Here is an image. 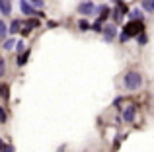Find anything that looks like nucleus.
Here are the masks:
<instances>
[{"label": "nucleus", "instance_id": "obj_6", "mask_svg": "<svg viewBox=\"0 0 154 152\" xmlns=\"http://www.w3.org/2000/svg\"><path fill=\"white\" fill-rule=\"evenodd\" d=\"M135 111H137L135 105H129L127 109L123 111V119H125L127 123H133V119H135Z\"/></svg>", "mask_w": 154, "mask_h": 152}, {"label": "nucleus", "instance_id": "obj_3", "mask_svg": "<svg viewBox=\"0 0 154 152\" xmlns=\"http://www.w3.org/2000/svg\"><path fill=\"white\" fill-rule=\"evenodd\" d=\"M102 31H103V39L105 41H111V39L115 37V33H117L115 26H111V23H105V26L102 27Z\"/></svg>", "mask_w": 154, "mask_h": 152}, {"label": "nucleus", "instance_id": "obj_15", "mask_svg": "<svg viewBox=\"0 0 154 152\" xmlns=\"http://www.w3.org/2000/svg\"><path fill=\"white\" fill-rule=\"evenodd\" d=\"M16 45V41H14V39H6V41H4V49H6V51H12V47H14Z\"/></svg>", "mask_w": 154, "mask_h": 152}, {"label": "nucleus", "instance_id": "obj_13", "mask_svg": "<svg viewBox=\"0 0 154 152\" xmlns=\"http://www.w3.org/2000/svg\"><path fill=\"white\" fill-rule=\"evenodd\" d=\"M6 33H8V27H6V23L0 20V41H4V39H6Z\"/></svg>", "mask_w": 154, "mask_h": 152}, {"label": "nucleus", "instance_id": "obj_4", "mask_svg": "<svg viewBox=\"0 0 154 152\" xmlns=\"http://www.w3.org/2000/svg\"><path fill=\"white\" fill-rule=\"evenodd\" d=\"M94 10H96V6L92 2H82L78 6V14H82V16H92V14H94Z\"/></svg>", "mask_w": 154, "mask_h": 152}, {"label": "nucleus", "instance_id": "obj_5", "mask_svg": "<svg viewBox=\"0 0 154 152\" xmlns=\"http://www.w3.org/2000/svg\"><path fill=\"white\" fill-rule=\"evenodd\" d=\"M20 8H22V12L26 16H41L39 12L33 10V6H31V4H27V0H20Z\"/></svg>", "mask_w": 154, "mask_h": 152}, {"label": "nucleus", "instance_id": "obj_17", "mask_svg": "<svg viewBox=\"0 0 154 152\" xmlns=\"http://www.w3.org/2000/svg\"><path fill=\"white\" fill-rule=\"evenodd\" d=\"M4 72H6V62H4V59L0 57V76H4Z\"/></svg>", "mask_w": 154, "mask_h": 152}, {"label": "nucleus", "instance_id": "obj_24", "mask_svg": "<svg viewBox=\"0 0 154 152\" xmlns=\"http://www.w3.org/2000/svg\"><path fill=\"white\" fill-rule=\"evenodd\" d=\"M139 43H140V45L146 43V35H144V33H139Z\"/></svg>", "mask_w": 154, "mask_h": 152}, {"label": "nucleus", "instance_id": "obj_28", "mask_svg": "<svg viewBox=\"0 0 154 152\" xmlns=\"http://www.w3.org/2000/svg\"><path fill=\"white\" fill-rule=\"evenodd\" d=\"M115 2H117V4H119V2H121V0H115Z\"/></svg>", "mask_w": 154, "mask_h": 152}, {"label": "nucleus", "instance_id": "obj_16", "mask_svg": "<svg viewBox=\"0 0 154 152\" xmlns=\"http://www.w3.org/2000/svg\"><path fill=\"white\" fill-rule=\"evenodd\" d=\"M78 27H80V29H82V31H88V29H90V23H88V22H86V20H80V23H78Z\"/></svg>", "mask_w": 154, "mask_h": 152}, {"label": "nucleus", "instance_id": "obj_19", "mask_svg": "<svg viewBox=\"0 0 154 152\" xmlns=\"http://www.w3.org/2000/svg\"><path fill=\"white\" fill-rule=\"evenodd\" d=\"M27 26L33 29V27H37V26H39V22H37V20H27Z\"/></svg>", "mask_w": 154, "mask_h": 152}, {"label": "nucleus", "instance_id": "obj_1", "mask_svg": "<svg viewBox=\"0 0 154 152\" xmlns=\"http://www.w3.org/2000/svg\"><path fill=\"white\" fill-rule=\"evenodd\" d=\"M140 86H143V76L139 72L131 70V72L125 74V88H127V90H139Z\"/></svg>", "mask_w": 154, "mask_h": 152}, {"label": "nucleus", "instance_id": "obj_2", "mask_svg": "<svg viewBox=\"0 0 154 152\" xmlns=\"http://www.w3.org/2000/svg\"><path fill=\"white\" fill-rule=\"evenodd\" d=\"M143 29H144V26H143V22L140 20H133L131 23H127L125 26V29H123V33L127 35V37H135V35H139V33H143Z\"/></svg>", "mask_w": 154, "mask_h": 152}, {"label": "nucleus", "instance_id": "obj_12", "mask_svg": "<svg viewBox=\"0 0 154 152\" xmlns=\"http://www.w3.org/2000/svg\"><path fill=\"white\" fill-rule=\"evenodd\" d=\"M27 59H29V51H23L22 55H20V59H18V65L20 66H23L27 62Z\"/></svg>", "mask_w": 154, "mask_h": 152}, {"label": "nucleus", "instance_id": "obj_23", "mask_svg": "<svg viewBox=\"0 0 154 152\" xmlns=\"http://www.w3.org/2000/svg\"><path fill=\"white\" fill-rule=\"evenodd\" d=\"M92 29H94V31H102V22L98 20V22L94 23V27H92Z\"/></svg>", "mask_w": 154, "mask_h": 152}, {"label": "nucleus", "instance_id": "obj_27", "mask_svg": "<svg viewBox=\"0 0 154 152\" xmlns=\"http://www.w3.org/2000/svg\"><path fill=\"white\" fill-rule=\"evenodd\" d=\"M150 8H152V10H154V0H150Z\"/></svg>", "mask_w": 154, "mask_h": 152}, {"label": "nucleus", "instance_id": "obj_9", "mask_svg": "<svg viewBox=\"0 0 154 152\" xmlns=\"http://www.w3.org/2000/svg\"><path fill=\"white\" fill-rule=\"evenodd\" d=\"M129 18L131 20H140V22H143V12H140V8H133V10L129 12Z\"/></svg>", "mask_w": 154, "mask_h": 152}, {"label": "nucleus", "instance_id": "obj_18", "mask_svg": "<svg viewBox=\"0 0 154 152\" xmlns=\"http://www.w3.org/2000/svg\"><path fill=\"white\" fill-rule=\"evenodd\" d=\"M0 152H14V146H10V144H2Z\"/></svg>", "mask_w": 154, "mask_h": 152}, {"label": "nucleus", "instance_id": "obj_7", "mask_svg": "<svg viewBox=\"0 0 154 152\" xmlns=\"http://www.w3.org/2000/svg\"><path fill=\"white\" fill-rule=\"evenodd\" d=\"M123 16H127V6H125L123 2H119V6L115 8V20H117V22H121Z\"/></svg>", "mask_w": 154, "mask_h": 152}, {"label": "nucleus", "instance_id": "obj_25", "mask_svg": "<svg viewBox=\"0 0 154 152\" xmlns=\"http://www.w3.org/2000/svg\"><path fill=\"white\" fill-rule=\"evenodd\" d=\"M29 33H31V27H29V26H26V27L22 29V35H29Z\"/></svg>", "mask_w": 154, "mask_h": 152}, {"label": "nucleus", "instance_id": "obj_22", "mask_svg": "<svg viewBox=\"0 0 154 152\" xmlns=\"http://www.w3.org/2000/svg\"><path fill=\"white\" fill-rule=\"evenodd\" d=\"M29 2L33 4L35 8H41V6H43V0H29Z\"/></svg>", "mask_w": 154, "mask_h": 152}, {"label": "nucleus", "instance_id": "obj_8", "mask_svg": "<svg viewBox=\"0 0 154 152\" xmlns=\"http://www.w3.org/2000/svg\"><path fill=\"white\" fill-rule=\"evenodd\" d=\"M0 12H2L4 16H10V12H12L10 0H0Z\"/></svg>", "mask_w": 154, "mask_h": 152}, {"label": "nucleus", "instance_id": "obj_20", "mask_svg": "<svg viewBox=\"0 0 154 152\" xmlns=\"http://www.w3.org/2000/svg\"><path fill=\"white\" fill-rule=\"evenodd\" d=\"M16 45H18L16 49H18V53H20V55H22L23 51H26V47H23V43H22V41H20V43H16Z\"/></svg>", "mask_w": 154, "mask_h": 152}, {"label": "nucleus", "instance_id": "obj_21", "mask_svg": "<svg viewBox=\"0 0 154 152\" xmlns=\"http://www.w3.org/2000/svg\"><path fill=\"white\" fill-rule=\"evenodd\" d=\"M143 8H144V10H148V12H152V8H150V0H144V2H143Z\"/></svg>", "mask_w": 154, "mask_h": 152}, {"label": "nucleus", "instance_id": "obj_10", "mask_svg": "<svg viewBox=\"0 0 154 152\" xmlns=\"http://www.w3.org/2000/svg\"><path fill=\"white\" fill-rule=\"evenodd\" d=\"M20 27H22V22H20V20H12V23H10V27H8V31H10V33H18Z\"/></svg>", "mask_w": 154, "mask_h": 152}, {"label": "nucleus", "instance_id": "obj_11", "mask_svg": "<svg viewBox=\"0 0 154 152\" xmlns=\"http://www.w3.org/2000/svg\"><path fill=\"white\" fill-rule=\"evenodd\" d=\"M94 12H98V14H100V22H103V20L109 16V8L107 6H100L98 10H94Z\"/></svg>", "mask_w": 154, "mask_h": 152}, {"label": "nucleus", "instance_id": "obj_26", "mask_svg": "<svg viewBox=\"0 0 154 152\" xmlns=\"http://www.w3.org/2000/svg\"><path fill=\"white\" fill-rule=\"evenodd\" d=\"M4 121H6V113H4V109L0 107V123H4Z\"/></svg>", "mask_w": 154, "mask_h": 152}, {"label": "nucleus", "instance_id": "obj_14", "mask_svg": "<svg viewBox=\"0 0 154 152\" xmlns=\"http://www.w3.org/2000/svg\"><path fill=\"white\" fill-rule=\"evenodd\" d=\"M8 90H10V88H8L6 84H0V96H2L4 99H8V98H10V94H8Z\"/></svg>", "mask_w": 154, "mask_h": 152}]
</instances>
